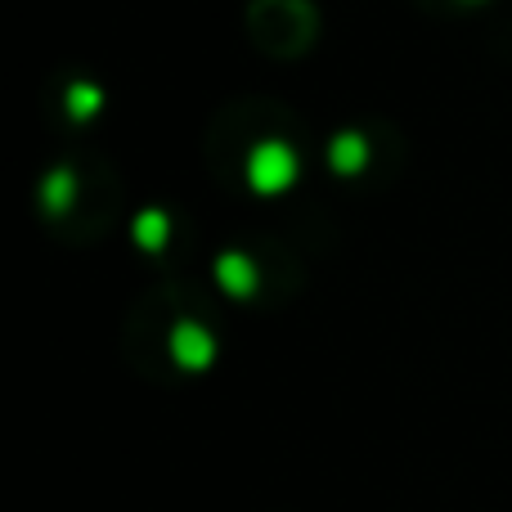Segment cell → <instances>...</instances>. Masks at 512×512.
I'll use <instances>...</instances> for the list:
<instances>
[{"mask_svg":"<svg viewBox=\"0 0 512 512\" xmlns=\"http://www.w3.org/2000/svg\"><path fill=\"white\" fill-rule=\"evenodd\" d=\"M297 180V153L283 140H261L248 153V185L256 194H283Z\"/></svg>","mask_w":512,"mask_h":512,"instance_id":"1","label":"cell"},{"mask_svg":"<svg viewBox=\"0 0 512 512\" xmlns=\"http://www.w3.org/2000/svg\"><path fill=\"white\" fill-rule=\"evenodd\" d=\"M171 355H176V364H185V369H207L216 355V342L203 324L185 319V324H176V333H171Z\"/></svg>","mask_w":512,"mask_h":512,"instance_id":"2","label":"cell"},{"mask_svg":"<svg viewBox=\"0 0 512 512\" xmlns=\"http://www.w3.org/2000/svg\"><path fill=\"white\" fill-rule=\"evenodd\" d=\"M216 279H221V288L230 292V297H252V292H256V265H252V256L225 252L221 261H216Z\"/></svg>","mask_w":512,"mask_h":512,"instance_id":"3","label":"cell"},{"mask_svg":"<svg viewBox=\"0 0 512 512\" xmlns=\"http://www.w3.org/2000/svg\"><path fill=\"white\" fill-rule=\"evenodd\" d=\"M328 162H333V171H342V176H360V171L369 167V140H364L360 131H342L333 140V149H328Z\"/></svg>","mask_w":512,"mask_h":512,"instance_id":"4","label":"cell"},{"mask_svg":"<svg viewBox=\"0 0 512 512\" xmlns=\"http://www.w3.org/2000/svg\"><path fill=\"white\" fill-rule=\"evenodd\" d=\"M72 198H77V180H72V171L68 167L50 171V176H45V185H41V203L50 207V212H68Z\"/></svg>","mask_w":512,"mask_h":512,"instance_id":"5","label":"cell"},{"mask_svg":"<svg viewBox=\"0 0 512 512\" xmlns=\"http://www.w3.org/2000/svg\"><path fill=\"white\" fill-rule=\"evenodd\" d=\"M135 243L149 252H158L162 243H167V216L162 212H140L135 216Z\"/></svg>","mask_w":512,"mask_h":512,"instance_id":"6","label":"cell"},{"mask_svg":"<svg viewBox=\"0 0 512 512\" xmlns=\"http://www.w3.org/2000/svg\"><path fill=\"white\" fill-rule=\"evenodd\" d=\"M99 104H104V95H99V86H90V81H77V86H68V113L72 117H95Z\"/></svg>","mask_w":512,"mask_h":512,"instance_id":"7","label":"cell"}]
</instances>
